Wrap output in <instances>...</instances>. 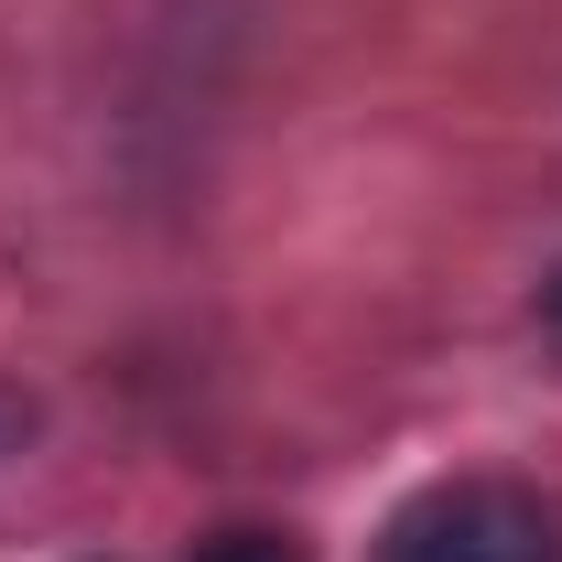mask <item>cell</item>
Wrapping results in <instances>:
<instances>
[{"instance_id": "cell-1", "label": "cell", "mask_w": 562, "mask_h": 562, "mask_svg": "<svg viewBox=\"0 0 562 562\" xmlns=\"http://www.w3.org/2000/svg\"><path fill=\"white\" fill-rule=\"evenodd\" d=\"M368 562H562V519L508 476H443L390 508Z\"/></svg>"}, {"instance_id": "cell-2", "label": "cell", "mask_w": 562, "mask_h": 562, "mask_svg": "<svg viewBox=\"0 0 562 562\" xmlns=\"http://www.w3.org/2000/svg\"><path fill=\"white\" fill-rule=\"evenodd\" d=\"M195 562H314V552H303L292 530H216Z\"/></svg>"}, {"instance_id": "cell-3", "label": "cell", "mask_w": 562, "mask_h": 562, "mask_svg": "<svg viewBox=\"0 0 562 562\" xmlns=\"http://www.w3.org/2000/svg\"><path fill=\"white\" fill-rule=\"evenodd\" d=\"M552 325H562V281H552Z\"/></svg>"}]
</instances>
